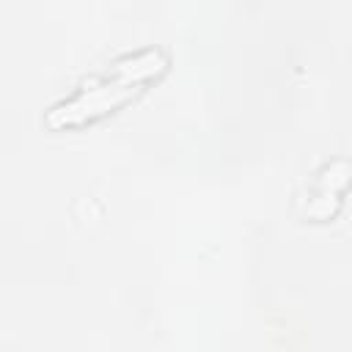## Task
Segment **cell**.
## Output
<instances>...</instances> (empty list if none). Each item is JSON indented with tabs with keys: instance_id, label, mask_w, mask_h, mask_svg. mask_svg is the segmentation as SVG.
Here are the masks:
<instances>
[{
	"instance_id": "obj_1",
	"label": "cell",
	"mask_w": 352,
	"mask_h": 352,
	"mask_svg": "<svg viewBox=\"0 0 352 352\" xmlns=\"http://www.w3.org/2000/svg\"><path fill=\"white\" fill-rule=\"evenodd\" d=\"M168 66V55L160 47H143L135 52H126L116 58L102 74L85 80L77 94L69 99L52 104L44 116V124L50 129H63V126H80L91 124L116 107L126 104L146 80L162 74Z\"/></svg>"
}]
</instances>
